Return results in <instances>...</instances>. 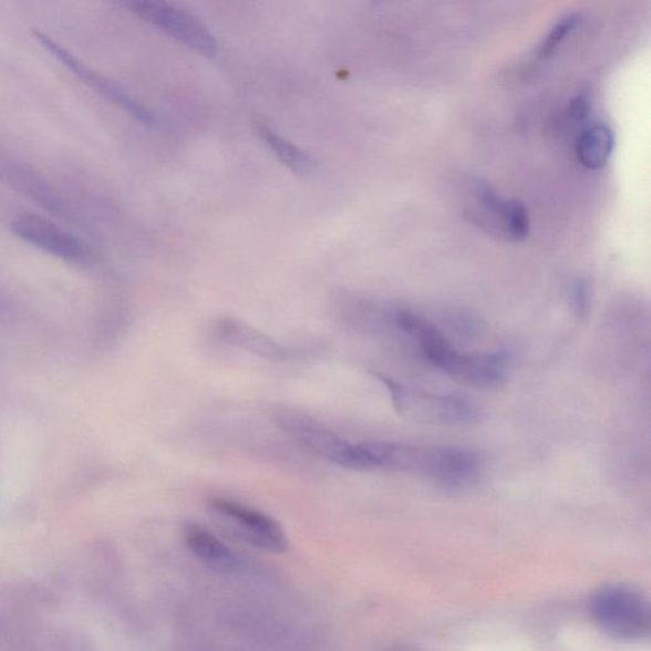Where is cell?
Instances as JSON below:
<instances>
[{
  "label": "cell",
  "mask_w": 651,
  "mask_h": 651,
  "mask_svg": "<svg viewBox=\"0 0 651 651\" xmlns=\"http://www.w3.org/2000/svg\"><path fill=\"white\" fill-rule=\"evenodd\" d=\"M0 182L60 217H68L70 213L64 200L44 176L2 147H0Z\"/></svg>",
  "instance_id": "cell-9"
},
{
  "label": "cell",
  "mask_w": 651,
  "mask_h": 651,
  "mask_svg": "<svg viewBox=\"0 0 651 651\" xmlns=\"http://www.w3.org/2000/svg\"><path fill=\"white\" fill-rule=\"evenodd\" d=\"M278 423L291 440L332 464L348 443L338 433L301 415L285 414L279 416Z\"/></svg>",
  "instance_id": "cell-10"
},
{
  "label": "cell",
  "mask_w": 651,
  "mask_h": 651,
  "mask_svg": "<svg viewBox=\"0 0 651 651\" xmlns=\"http://www.w3.org/2000/svg\"><path fill=\"white\" fill-rule=\"evenodd\" d=\"M570 303L577 319L587 320L590 313V287L587 279L579 278L570 287Z\"/></svg>",
  "instance_id": "cell-18"
},
{
  "label": "cell",
  "mask_w": 651,
  "mask_h": 651,
  "mask_svg": "<svg viewBox=\"0 0 651 651\" xmlns=\"http://www.w3.org/2000/svg\"><path fill=\"white\" fill-rule=\"evenodd\" d=\"M484 462L477 453L461 448H418L414 473L424 475L443 490L464 492L483 474Z\"/></svg>",
  "instance_id": "cell-7"
},
{
  "label": "cell",
  "mask_w": 651,
  "mask_h": 651,
  "mask_svg": "<svg viewBox=\"0 0 651 651\" xmlns=\"http://www.w3.org/2000/svg\"><path fill=\"white\" fill-rule=\"evenodd\" d=\"M184 537L188 550L208 568L225 574L244 569V560L208 529L190 524L185 527Z\"/></svg>",
  "instance_id": "cell-12"
},
{
  "label": "cell",
  "mask_w": 651,
  "mask_h": 651,
  "mask_svg": "<svg viewBox=\"0 0 651 651\" xmlns=\"http://www.w3.org/2000/svg\"><path fill=\"white\" fill-rule=\"evenodd\" d=\"M214 333L221 342L270 362H286L291 356V351L287 347L242 321L220 320L214 328Z\"/></svg>",
  "instance_id": "cell-11"
},
{
  "label": "cell",
  "mask_w": 651,
  "mask_h": 651,
  "mask_svg": "<svg viewBox=\"0 0 651 651\" xmlns=\"http://www.w3.org/2000/svg\"><path fill=\"white\" fill-rule=\"evenodd\" d=\"M590 612L603 631L622 640H640L650 632V608L644 597L623 586L598 590L590 601Z\"/></svg>",
  "instance_id": "cell-3"
},
{
  "label": "cell",
  "mask_w": 651,
  "mask_h": 651,
  "mask_svg": "<svg viewBox=\"0 0 651 651\" xmlns=\"http://www.w3.org/2000/svg\"><path fill=\"white\" fill-rule=\"evenodd\" d=\"M11 228L22 241L66 261H79L89 255V247L80 237L53 220L24 213L14 218Z\"/></svg>",
  "instance_id": "cell-8"
},
{
  "label": "cell",
  "mask_w": 651,
  "mask_h": 651,
  "mask_svg": "<svg viewBox=\"0 0 651 651\" xmlns=\"http://www.w3.org/2000/svg\"><path fill=\"white\" fill-rule=\"evenodd\" d=\"M614 148V134L610 126L597 124L586 128L577 141V156L581 165L598 169L610 159Z\"/></svg>",
  "instance_id": "cell-13"
},
{
  "label": "cell",
  "mask_w": 651,
  "mask_h": 651,
  "mask_svg": "<svg viewBox=\"0 0 651 651\" xmlns=\"http://www.w3.org/2000/svg\"><path fill=\"white\" fill-rule=\"evenodd\" d=\"M494 216L500 218L505 230L514 241H524L529 235V213L518 200H504L494 210Z\"/></svg>",
  "instance_id": "cell-15"
},
{
  "label": "cell",
  "mask_w": 651,
  "mask_h": 651,
  "mask_svg": "<svg viewBox=\"0 0 651 651\" xmlns=\"http://www.w3.org/2000/svg\"><path fill=\"white\" fill-rule=\"evenodd\" d=\"M124 6L144 22L195 50L196 53L207 56L217 53V40L207 25L182 8L158 0H133Z\"/></svg>",
  "instance_id": "cell-6"
},
{
  "label": "cell",
  "mask_w": 651,
  "mask_h": 651,
  "mask_svg": "<svg viewBox=\"0 0 651 651\" xmlns=\"http://www.w3.org/2000/svg\"><path fill=\"white\" fill-rule=\"evenodd\" d=\"M381 381L396 413L416 424L465 425L478 422L483 410L473 399L458 395H433L425 391L406 388L382 374Z\"/></svg>",
  "instance_id": "cell-1"
},
{
  "label": "cell",
  "mask_w": 651,
  "mask_h": 651,
  "mask_svg": "<svg viewBox=\"0 0 651 651\" xmlns=\"http://www.w3.org/2000/svg\"><path fill=\"white\" fill-rule=\"evenodd\" d=\"M32 33L39 41V44L48 50L49 54L59 60L60 64H63L68 71L73 73L76 79L87 85V87L96 91L102 97L108 100L111 104L125 111V113L136 120V122L148 127L161 126L159 117H157L151 108L143 105L140 100H136L133 94L128 93L123 85L108 79L105 74L93 70V68L85 64L83 60L73 54L70 49L60 44V42L49 37L44 31L33 30Z\"/></svg>",
  "instance_id": "cell-5"
},
{
  "label": "cell",
  "mask_w": 651,
  "mask_h": 651,
  "mask_svg": "<svg viewBox=\"0 0 651 651\" xmlns=\"http://www.w3.org/2000/svg\"><path fill=\"white\" fill-rule=\"evenodd\" d=\"M256 133L260 136L267 147L273 153L282 165H286L297 174H311L316 169V162L308 154L298 148L297 145L282 138L265 124L256 125Z\"/></svg>",
  "instance_id": "cell-14"
},
{
  "label": "cell",
  "mask_w": 651,
  "mask_h": 651,
  "mask_svg": "<svg viewBox=\"0 0 651 651\" xmlns=\"http://www.w3.org/2000/svg\"><path fill=\"white\" fill-rule=\"evenodd\" d=\"M208 508L217 526L239 541L272 554L288 550L285 529L268 514L221 498L211 499Z\"/></svg>",
  "instance_id": "cell-4"
},
{
  "label": "cell",
  "mask_w": 651,
  "mask_h": 651,
  "mask_svg": "<svg viewBox=\"0 0 651 651\" xmlns=\"http://www.w3.org/2000/svg\"><path fill=\"white\" fill-rule=\"evenodd\" d=\"M423 356L435 368L459 383L478 390H498L507 382L512 353L461 354L447 338L442 337L422 350Z\"/></svg>",
  "instance_id": "cell-2"
},
{
  "label": "cell",
  "mask_w": 651,
  "mask_h": 651,
  "mask_svg": "<svg viewBox=\"0 0 651 651\" xmlns=\"http://www.w3.org/2000/svg\"><path fill=\"white\" fill-rule=\"evenodd\" d=\"M579 17L571 13L562 17V19L548 31L542 44L539 45L537 54L538 58L545 59L551 56L556 50L568 39L574 29L577 28Z\"/></svg>",
  "instance_id": "cell-16"
},
{
  "label": "cell",
  "mask_w": 651,
  "mask_h": 651,
  "mask_svg": "<svg viewBox=\"0 0 651 651\" xmlns=\"http://www.w3.org/2000/svg\"><path fill=\"white\" fill-rule=\"evenodd\" d=\"M592 110V99L587 93H579L570 102V116L574 120H585Z\"/></svg>",
  "instance_id": "cell-19"
},
{
  "label": "cell",
  "mask_w": 651,
  "mask_h": 651,
  "mask_svg": "<svg viewBox=\"0 0 651 651\" xmlns=\"http://www.w3.org/2000/svg\"><path fill=\"white\" fill-rule=\"evenodd\" d=\"M448 329L454 335L464 340H473L478 337L479 331L483 330V321L479 317L473 313L457 312L447 316L445 319Z\"/></svg>",
  "instance_id": "cell-17"
}]
</instances>
